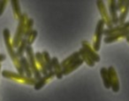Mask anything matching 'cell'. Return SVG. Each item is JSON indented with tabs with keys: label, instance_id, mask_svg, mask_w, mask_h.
Here are the masks:
<instances>
[{
	"label": "cell",
	"instance_id": "13",
	"mask_svg": "<svg viewBox=\"0 0 129 101\" xmlns=\"http://www.w3.org/2000/svg\"><path fill=\"white\" fill-rule=\"evenodd\" d=\"M127 36H129V29L121 33H116V34H113L111 36H105L104 38V43H111L113 42H116L118 40H119L120 38H123V37L126 38Z\"/></svg>",
	"mask_w": 129,
	"mask_h": 101
},
{
	"label": "cell",
	"instance_id": "24",
	"mask_svg": "<svg viewBox=\"0 0 129 101\" xmlns=\"http://www.w3.org/2000/svg\"><path fill=\"white\" fill-rule=\"evenodd\" d=\"M42 53H43V60H44V62H45V64H46V67H47L48 71L49 72L53 71L52 70V60H51V58H50V53H49L47 50H43Z\"/></svg>",
	"mask_w": 129,
	"mask_h": 101
},
{
	"label": "cell",
	"instance_id": "12",
	"mask_svg": "<svg viewBox=\"0 0 129 101\" xmlns=\"http://www.w3.org/2000/svg\"><path fill=\"white\" fill-rule=\"evenodd\" d=\"M35 57H36V63H37V67L39 68L40 72H41L42 75H45V74H48V69H47L46 64L44 62V60H43V53H40V52H36L35 53Z\"/></svg>",
	"mask_w": 129,
	"mask_h": 101
},
{
	"label": "cell",
	"instance_id": "17",
	"mask_svg": "<svg viewBox=\"0 0 129 101\" xmlns=\"http://www.w3.org/2000/svg\"><path fill=\"white\" fill-rule=\"evenodd\" d=\"M20 65H21L22 68H23L24 74H25L27 77L32 78L33 74H32V71H31L30 66H29L28 60H27V57H22V58H20Z\"/></svg>",
	"mask_w": 129,
	"mask_h": 101
},
{
	"label": "cell",
	"instance_id": "29",
	"mask_svg": "<svg viewBox=\"0 0 129 101\" xmlns=\"http://www.w3.org/2000/svg\"><path fill=\"white\" fill-rule=\"evenodd\" d=\"M125 40H126V42H127V43H129V36H127V37L125 38Z\"/></svg>",
	"mask_w": 129,
	"mask_h": 101
},
{
	"label": "cell",
	"instance_id": "18",
	"mask_svg": "<svg viewBox=\"0 0 129 101\" xmlns=\"http://www.w3.org/2000/svg\"><path fill=\"white\" fill-rule=\"evenodd\" d=\"M79 58H81V57H80V54H79V52H75V53H72V55H70L69 57H67V59H64V60H63L62 61L60 62L61 67L64 69V67H67V66L72 64L73 62L75 61V60H78Z\"/></svg>",
	"mask_w": 129,
	"mask_h": 101
},
{
	"label": "cell",
	"instance_id": "22",
	"mask_svg": "<svg viewBox=\"0 0 129 101\" xmlns=\"http://www.w3.org/2000/svg\"><path fill=\"white\" fill-rule=\"evenodd\" d=\"M27 41L26 38H23L16 50L17 56H18L20 59L22 58V57H24V54L26 53V50H27Z\"/></svg>",
	"mask_w": 129,
	"mask_h": 101
},
{
	"label": "cell",
	"instance_id": "28",
	"mask_svg": "<svg viewBox=\"0 0 129 101\" xmlns=\"http://www.w3.org/2000/svg\"><path fill=\"white\" fill-rule=\"evenodd\" d=\"M6 60V55L4 54V53H0V64H1V62L5 61Z\"/></svg>",
	"mask_w": 129,
	"mask_h": 101
},
{
	"label": "cell",
	"instance_id": "16",
	"mask_svg": "<svg viewBox=\"0 0 129 101\" xmlns=\"http://www.w3.org/2000/svg\"><path fill=\"white\" fill-rule=\"evenodd\" d=\"M100 75L103 80V83H104V88L107 89V90L111 89V81H110V76H109V73H108L107 67H104L100 69Z\"/></svg>",
	"mask_w": 129,
	"mask_h": 101
},
{
	"label": "cell",
	"instance_id": "2",
	"mask_svg": "<svg viewBox=\"0 0 129 101\" xmlns=\"http://www.w3.org/2000/svg\"><path fill=\"white\" fill-rule=\"evenodd\" d=\"M27 18H28V16H27V13H22L21 16L18 20V27H17L16 31H15L14 36L12 40V45L14 49L18 48L20 42L24 38L26 29V21H27Z\"/></svg>",
	"mask_w": 129,
	"mask_h": 101
},
{
	"label": "cell",
	"instance_id": "4",
	"mask_svg": "<svg viewBox=\"0 0 129 101\" xmlns=\"http://www.w3.org/2000/svg\"><path fill=\"white\" fill-rule=\"evenodd\" d=\"M26 55H27V60H28L29 66H30L31 71H32L33 77H34L36 81H38L39 79H41V77L43 75H42L41 72H40L39 68H38V67H37V63H36V57H35V53H34V50H33L32 46L27 45V50H26Z\"/></svg>",
	"mask_w": 129,
	"mask_h": 101
},
{
	"label": "cell",
	"instance_id": "11",
	"mask_svg": "<svg viewBox=\"0 0 129 101\" xmlns=\"http://www.w3.org/2000/svg\"><path fill=\"white\" fill-rule=\"evenodd\" d=\"M54 77H55V74H54L53 71L48 72V74H45V75H43L41 77V79H39L38 81H36V84L34 85V89L36 90H41L42 88H43V86L46 85V83H48V82H50V80H52Z\"/></svg>",
	"mask_w": 129,
	"mask_h": 101
},
{
	"label": "cell",
	"instance_id": "15",
	"mask_svg": "<svg viewBox=\"0 0 129 101\" xmlns=\"http://www.w3.org/2000/svg\"><path fill=\"white\" fill-rule=\"evenodd\" d=\"M84 63L83 60L81 58H79L78 60H76L75 61H74L72 64H70L69 66H67V67H64L63 69V75H67V74H71L72 72H74V70H76L77 68H79L82 64Z\"/></svg>",
	"mask_w": 129,
	"mask_h": 101
},
{
	"label": "cell",
	"instance_id": "9",
	"mask_svg": "<svg viewBox=\"0 0 129 101\" xmlns=\"http://www.w3.org/2000/svg\"><path fill=\"white\" fill-rule=\"evenodd\" d=\"M81 45H82V49L88 53V55H89L90 57H91V59L94 60L95 63L100 62V60H101L100 56H99L98 53L93 49V47H92V45L90 44L89 42L86 41V40H83V41L81 42Z\"/></svg>",
	"mask_w": 129,
	"mask_h": 101
},
{
	"label": "cell",
	"instance_id": "14",
	"mask_svg": "<svg viewBox=\"0 0 129 101\" xmlns=\"http://www.w3.org/2000/svg\"><path fill=\"white\" fill-rule=\"evenodd\" d=\"M52 60V70L55 74V77L57 79H62L63 78V68L61 67L60 62L58 61V59L57 57L51 58Z\"/></svg>",
	"mask_w": 129,
	"mask_h": 101
},
{
	"label": "cell",
	"instance_id": "23",
	"mask_svg": "<svg viewBox=\"0 0 129 101\" xmlns=\"http://www.w3.org/2000/svg\"><path fill=\"white\" fill-rule=\"evenodd\" d=\"M33 27H34V20L32 18H27V21H26V29H25V35H24V38L27 39L30 33L33 31Z\"/></svg>",
	"mask_w": 129,
	"mask_h": 101
},
{
	"label": "cell",
	"instance_id": "1",
	"mask_svg": "<svg viewBox=\"0 0 129 101\" xmlns=\"http://www.w3.org/2000/svg\"><path fill=\"white\" fill-rule=\"evenodd\" d=\"M3 36H4V40H5V44H6V48L7 50L8 54H9L10 58H11L12 61H13V65H14L16 71L18 74H21V75H25L24 74V71L22 68L21 65H20V58L17 56V53L15 52L14 48L12 45V40H11V33L10 30L8 29H4L3 30Z\"/></svg>",
	"mask_w": 129,
	"mask_h": 101
},
{
	"label": "cell",
	"instance_id": "19",
	"mask_svg": "<svg viewBox=\"0 0 129 101\" xmlns=\"http://www.w3.org/2000/svg\"><path fill=\"white\" fill-rule=\"evenodd\" d=\"M79 54H80V57H81V59L83 60V62H85V63L87 64V65L88 66V67H95V62H94V60L91 59V57L89 56V55L88 54V53L85 52L84 50H83L82 48H81L79 50Z\"/></svg>",
	"mask_w": 129,
	"mask_h": 101
},
{
	"label": "cell",
	"instance_id": "10",
	"mask_svg": "<svg viewBox=\"0 0 129 101\" xmlns=\"http://www.w3.org/2000/svg\"><path fill=\"white\" fill-rule=\"evenodd\" d=\"M129 29V21H125L122 25H117L112 27L111 29H104V36H111L113 34H116V33H121L124 32L125 30H128Z\"/></svg>",
	"mask_w": 129,
	"mask_h": 101
},
{
	"label": "cell",
	"instance_id": "6",
	"mask_svg": "<svg viewBox=\"0 0 129 101\" xmlns=\"http://www.w3.org/2000/svg\"><path fill=\"white\" fill-rule=\"evenodd\" d=\"M96 6H97V9H98L100 15L102 17V20H104V24L107 27V29H111L112 27H114L112 21H111V19L110 17L109 12H108L107 6H106L105 3L103 1V0H97L96 1Z\"/></svg>",
	"mask_w": 129,
	"mask_h": 101
},
{
	"label": "cell",
	"instance_id": "27",
	"mask_svg": "<svg viewBox=\"0 0 129 101\" xmlns=\"http://www.w3.org/2000/svg\"><path fill=\"white\" fill-rule=\"evenodd\" d=\"M7 4H8L7 0H1V1H0V17L2 16L3 13H4L5 9H6Z\"/></svg>",
	"mask_w": 129,
	"mask_h": 101
},
{
	"label": "cell",
	"instance_id": "3",
	"mask_svg": "<svg viewBox=\"0 0 129 101\" xmlns=\"http://www.w3.org/2000/svg\"><path fill=\"white\" fill-rule=\"evenodd\" d=\"M1 75L4 78L10 80H13V81L19 82V83H24L27 85H32L34 86L36 83V80L34 77L29 78L27 77L26 75H21V74H18V73L13 72V71H8V70H3L1 72Z\"/></svg>",
	"mask_w": 129,
	"mask_h": 101
},
{
	"label": "cell",
	"instance_id": "20",
	"mask_svg": "<svg viewBox=\"0 0 129 101\" xmlns=\"http://www.w3.org/2000/svg\"><path fill=\"white\" fill-rule=\"evenodd\" d=\"M10 3H11V5H12V8H13L14 19L18 20L19 18H20V17L21 16V14H22L21 9H20V1H19V0H12Z\"/></svg>",
	"mask_w": 129,
	"mask_h": 101
},
{
	"label": "cell",
	"instance_id": "25",
	"mask_svg": "<svg viewBox=\"0 0 129 101\" xmlns=\"http://www.w3.org/2000/svg\"><path fill=\"white\" fill-rule=\"evenodd\" d=\"M38 36V32L36 29H33V31L30 33V35L28 36V37L27 38V45L31 46V45L34 43V42L36 41V37Z\"/></svg>",
	"mask_w": 129,
	"mask_h": 101
},
{
	"label": "cell",
	"instance_id": "7",
	"mask_svg": "<svg viewBox=\"0 0 129 101\" xmlns=\"http://www.w3.org/2000/svg\"><path fill=\"white\" fill-rule=\"evenodd\" d=\"M108 73H109L110 76V81H111V89L112 90L113 92L117 93L119 91L120 89V84H119V80H118V74L115 70L114 67L110 66L108 67Z\"/></svg>",
	"mask_w": 129,
	"mask_h": 101
},
{
	"label": "cell",
	"instance_id": "8",
	"mask_svg": "<svg viewBox=\"0 0 129 101\" xmlns=\"http://www.w3.org/2000/svg\"><path fill=\"white\" fill-rule=\"evenodd\" d=\"M116 2L117 1H115V0H109V1H107V9L108 12H109L110 17L111 19V21H112L114 26L118 25V15L116 7Z\"/></svg>",
	"mask_w": 129,
	"mask_h": 101
},
{
	"label": "cell",
	"instance_id": "5",
	"mask_svg": "<svg viewBox=\"0 0 129 101\" xmlns=\"http://www.w3.org/2000/svg\"><path fill=\"white\" fill-rule=\"evenodd\" d=\"M104 27H105V24H104V20L102 19H100L97 21L96 27H95V35H94V42H93V45H92L93 49L96 53H98L99 50H100L103 36H104Z\"/></svg>",
	"mask_w": 129,
	"mask_h": 101
},
{
	"label": "cell",
	"instance_id": "21",
	"mask_svg": "<svg viewBox=\"0 0 129 101\" xmlns=\"http://www.w3.org/2000/svg\"><path fill=\"white\" fill-rule=\"evenodd\" d=\"M128 13H129V0H126V1H125V7H124L123 11L118 15V24H119V25H122V24H124L126 21L125 20H126Z\"/></svg>",
	"mask_w": 129,
	"mask_h": 101
},
{
	"label": "cell",
	"instance_id": "26",
	"mask_svg": "<svg viewBox=\"0 0 129 101\" xmlns=\"http://www.w3.org/2000/svg\"><path fill=\"white\" fill-rule=\"evenodd\" d=\"M125 1L126 0H118L116 2V7H117V11L121 13L123 11L124 7L125 6Z\"/></svg>",
	"mask_w": 129,
	"mask_h": 101
}]
</instances>
